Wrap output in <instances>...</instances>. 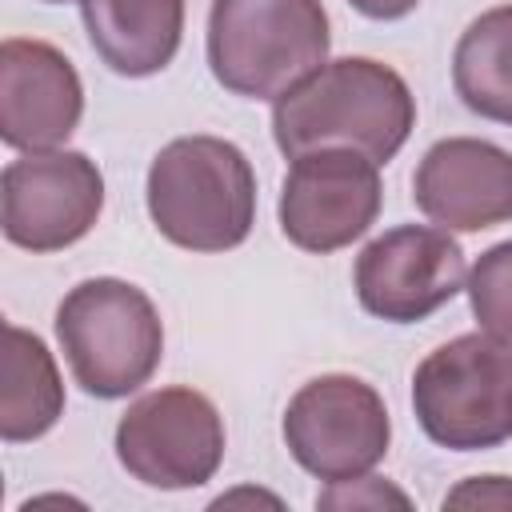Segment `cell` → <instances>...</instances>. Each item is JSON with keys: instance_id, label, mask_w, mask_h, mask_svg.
I'll return each mask as SVG.
<instances>
[{"instance_id": "cell-10", "label": "cell", "mask_w": 512, "mask_h": 512, "mask_svg": "<svg viewBox=\"0 0 512 512\" xmlns=\"http://www.w3.org/2000/svg\"><path fill=\"white\" fill-rule=\"evenodd\" d=\"M468 284L464 248L440 224H396L368 240L352 264V288L368 316L416 324Z\"/></svg>"}, {"instance_id": "cell-16", "label": "cell", "mask_w": 512, "mask_h": 512, "mask_svg": "<svg viewBox=\"0 0 512 512\" xmlns=\"http://www.w3.org/2000/svg\"><path fill=\"white\" fill-rule=\"evenodd\" d=\"M464 292L476 324L512 344V240H500L476 256Z\"/></svg>"}, {"instance_id": "cell-17", "label": "cell", "mask_w": 512, "mask_h": 512, "mask_svg": "<svg viewBox=\"0 0 512 512\" xmlns=\"http://www.w3.org/2000/svg\"><path fill=\"white\" fill-rule=\"evenodd\" d=\"M384 504H396V508H408V492H400L396 484L380 480V476H356V480H340V484H328L320 496H316V508H384Z\"/></svg>"}, {"instance_id": "cell-1", "label": "cell", "mask_w": 512, "mask_h": 512, "mask_svg": "<svg viewBox=\"0 0 512 512\" xmlns=\"http://www.w3.org/2000/svg\"><path fill=\"white\" fill-rule=\"evenodd\" d=\"M416 128L408 80L372 56L324 60L312 76L272 100V140L292 160L312 148H356L388 164Z\"/></svg>"}, {"instance_id": "cell-14", "label": "cell", "mask_w": 512, "mask_h": 512, "mask_svg": "<svg viewBox=\"0 0 512 512\" xmlns=\"http://www.w3.org/2000/svg\"><path fill=\"white\" fill-rule=\"evenodd\" d=\"M64 416V380L48 344L4 324V384H0V436L4 444H28L56 428Z\"/></svg>"}, {"instance_id": "cell-7", "label": "cell", "mask_w": 512, "mask_h": 512, "mask_svg": "<svg viewBox=\"0 0 512 512\" xmlns=\"http://www.w3.org/2000/svg\"><path fill=\"white\" fill-rule=\"evenodd\" d=\"M224 444L228 436L220 408L184 384L144 392L116 424L120 468L160 492L208 484L224 464Z\"/></svg>"}, {"instance_id": "cell-18", "label": "cell", "mask_w": 512, "mask_h": 512, "mask_svg": "<svg viewBox=\"0 0 512 512\" xmlns=\"http://www.w3.org/2000/svg\"><path fill=\"white\" fill-rule=\"evenodd\" d=\"M444 508H500V512H508L512 508V476H500V472L468 476L444 496Z\"/></svg>"}, {"instance_id": "cell-20", "label": "cell", "mask_w": 512, "mask_h": 512, "mask_svg": "<svg viewBox=\"0 0 512 512\" xmlns=\"http://www.w3.org/2000/svg\"><path fill=\"white\" fill-rule=\"evenodd\" d=\"M40 4H68V0H40Z\"/></svg>"}, {"instance_id": "cell-11", "label": "cell", "mask_w": 512, "mask_h": 512, "mask_svg": "<svg viewBox=\"0 0 512 512\" xmlns=\"http://www.w3.org/2000/svg\"><path fill=\"white\" fill-rule=\"evenodd\" d=\"M84 116L76 64L48 40L8 36L0 44V140L16 152L64 148Z\"/></svg>"}, {"instance_id": "cell-19", "label": "cell", "mask_w": 512, "mask_h": 512, "mask_svg": "<svg viewBox=\"0 0 512 512\" xmlns=\"http://www.w3.org/2000/svg\"><path fill=\"white\" fill-rule=\"evenodd\" d=\"M360 16H368V20H404L408 12H416V4L420 0H348Z\"/></svg>"}, {"instance_id": "cell-12", "label": "cell", "mask_w": 512, "mask_h": 512, "mask_svg": "<svg viewBox=\"0 0 512 512\" xmlns=\"http://www.w3.org/2000/svg\"><path fill=\"white\" fill-rule=\"evenodd\" d=\"M412 204L448 232L512 220V152L480 136L436 140L412 172Z\"/></svg>"}, {"instance_id": "cell-8", "label": "cell", "mask_w": 512, "mask_h": 512, "mask_svg": "<svg viewBox=\"0 0 512 512\" xmlns=\"http://www.w3.org/2000/svg\"><path fill=\"white\" fill-rule=\"evenodd\" d=\"M104 212V176L76 148L20 152L0 172V228L24 252H60L84 240Z\"/></svg>"}, {"instance_id": "cell-4", "label": "cell", "mask_w": 512, "mask_h": 512, "mask_svg": "<svg viewBox=\"0 0 512 512\" xmlns=\"http://www.w3.org/2000/svg\"><path fill=\"white\" fill-rule=\"evenodd\" d=\"M56 340L72 380L96 400L140 392L164 360V320L152 296L120 276H92L64 292Z\"/></svg>"}, {"instance_id": "cell-5", "label": "cell", "mask_w": 512, "mask_h": 512, "mask_svg": "<svg viewBox=\"0 0 512 512\" xmlns=\"http://www.w3.org/2000/svg\"><path fill=\"white\" fill-rule=\"evenodd\" d=\"M412 412L448 452H488L512 440V344L480 328L432 348L412 372Z\"/></svg>"}, {"instance_id": "cell-13", "label": "cell", "mask_w": 512, "mask_h": 512, "mask_svg": "<svg viewBox=\"0 0 512 512\" xmlns=\"http://www.w3.org/2000/svg\"><path fill=\"white\" fill-rule=\"evenodd\" d=\"M92 52L128 80L164 72L184 40V0H80Z\"/></svg>"}, {"instance_id": "cell-2", "label": "cell", "mask_w": 512, "mask_h": 512, "mask_svg": "<svg viewBox=\"0 0 512 512\" xmlns=\"http://www.w3.org/2000/svg\"><path fill=\"white\" fill-rule=\"evenodd\" d=\"M144 204L168 244L184 252H232L256 224L252 160L224 136H176L148 164Z\"/></svg>"}, {"instance_id": "cell-15", "label": "cell", "mask_w": 512, "mask_h": 512, "mask_svg": "<svg viewBox=\"0 0 512 512\" xmlns=\"http://www.w3.org/2000/svg\"><path fill=\"white\" fill-rule=\"evenodd\" d=\"M452 88L480 120L512 128V4L480 12L452 48Z\"/></svg>"}, {"instance_id": "cell-6", "label": "cell", "mask_w": 512, "mask_h": 512, "mask_svg": "<svg viewBox=\"0 0 512 512\" xmlns=\"http://www.w3.org/2000/svg\"><path fill=\"white\" fill-rule=\"evenodd\" d=\"M284 444L288 456L316 480L340 484L368 476L392 440V420L384 396L352 376V372H324L296 388L284 408Z\"/></svg>"}, {"instance_id": "cell-9", "label": "cell", "mask_w": 512, "mask_h": 512, "mask_svg": "<svg viewBox=\"0 0 512 512\" xmlns=\"http://www.w3.org/2000/svg\"><path fill=\"white\" fill-rule=\"evenodd\" d=\"M384 204L380 164L356 148H312L292 156L280 184V232L312 256L360 240Z\"/></svg>"}, {"instance_id": "cell-3", "label": "cell", "mask_w": 512, "mask_h": 512, "mask_svg": "<svg viewBox=\"0 0 512 512\" xmlns=\"http://www.w3.org/2000/svg\"><path fill=\"white\" fill-rule=\"evenodd\" d=\"M328 48L320 0H212L208 8L212 80L240 100H280L328 60Z\"/></svg>"}]
</instances>
